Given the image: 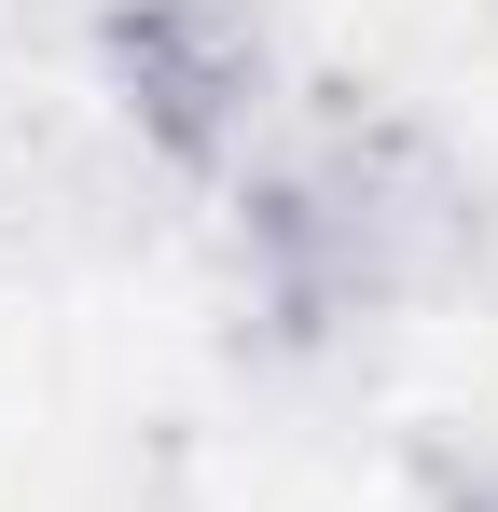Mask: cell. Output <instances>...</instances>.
<instances>
[{"label":"cell","mask_w":498,"mask_h":512,"mask_svg":"<svg viewBox=\"0 0 498 512\" xmlns=\"http://www.w3.org/2000/svg\"><path fill=\"white\" fill-rule=\"evenodd\" d=\"M471 263H485V194L388 97H319V125L236 180V277H249V333L277 360L374 333L429 291H457Z\"/></svg>","instance_id":"cell-1"},{"label":"cell","mask_w":498,"mask_h":512,"mask_svg":"<svg viewBox=\"0 0 498 512\" xmlns=\"http://www.w3.org/2000/svg\"><path fill=\"white\" fill-rule=\"evenodd\" d=\"M97 84L139 125V153L180 180H222L263 125V14L249 0H97Z\"/></svg>","instance_id":"cell-2"},{"label":"cell","mask_w":498,"mask_h":512,"mask_svg":"<svg viewBox=\"0 0 498 512\" xmlns=\"http://www.w3.org/2000/svg\"><path fill=\"white\" fill-rule=\"evenodd\" d=\"M415 512H498V443H429Z\"/></svg>","instance_id":"cell-3"}]
</instances>
